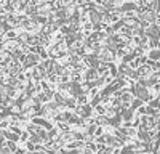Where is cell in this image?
Segmentation results:
<instances>
[{
    "label": "cell",
    "instance_id": "6da1fadb",
    "mask_svg": "<svg viewBox=\"0 0 160 154\" xmlns=\"http://www.w3.org/2000/svg\"><path fill=\"white\" fill-rule=\"evenodd\" d=\"M98 77H99V74H98V69L96 68H88L83 72V80H88V82H95Z\"/></svg>",
    "mask_w": 160,
    "mask_h": 154
},
{
    "label": "cell",
    "instance_id": "7a4b0ae2",
    "mask_svg": "<svg viewBox=\"0 0 160 154\" xmlns=\"http://www.w3.org/2000/svg\"><path fill=\"white\" fill-rule=\"evenodd\" d=\"M138 71V74H139V77H149L154 71H152V68L149 66L148 63H144V64H139V68L136 69Z\"/></svg>",
    "mask_w": 160,
    "mask_h": 154
},
{
    "label": "cell",
    "instance_id": "3957f363",
    "mask_svg": "<svg viewBox=\"0 0 160 154\" xmlns=\"http://www.w3.org/2000/svg\"><path fill=\"white\" fill-rule=\"evenodd\" d=\"M120 116H122L123 121H133V117H135V111H133L131 108H122Z\"/></svg>",
    "mask_w": 160,
    "mask_h": 154
},
{
    "label": "cell",
    "instance_id": "277c9868",
    "mask_svg": "<svg viewBox=\"0 0 160 154\" xmlns=\"http://www.w3.org/2000/svg\"><path fill=\"white\" fill-rule=\"evenodd\" d=\"M146 55H148V59L158 61V59H160V48H158V47H154V48H151Z\"/></svg>",
    "mask_w": 160,
    "mask_h": 154
},
{
    "label": "cell",
    "instance_id": "5b68a950",
    "mask_svg": "<svg viewBox=\"0 0 160 154\" xmlns=\"http://www.w3.org/2000/svg\"><path fill=\"white\" fill-rule=\"evenodd\" d=\"M64 105L68 106V109H72V111H74L78 103H77V98H75V96L69 95V96H66V98H64Z\"/></svg>",
    "mask_w": 160,
    "mask_h": 154
},
{
    "label": "cell",
    "instance_id": "8992f818",
    "mask_svg": "<svg viewBox=\"0 0 160 154\" xmlns=\"http://www.w3.org/2000/svg\"><path fill=\"white\" fill-rule=\"evenodd\" d=\"M95 124L96 125H108L109 124V117L106 114H96V117H95Z\"/></svg>",
    "mask_w": 160,
    "mask_h": 154
},
{
    "label": "cell",
    "instance_id": "52a82bcc",
    "mask_svg": "<svg viewBox=\"0 0 160 154\" xmlns=\"http://www.w3.org/2000/svg\"><path fill=\"white\" fill-rule=\"evenodd\" d=\"M93 31H95V24H93L91 21H87V23H83V24H82V32H83L87 37H88Z\"/></svg>",
    "mask_w": 160,
    "mask_h": 154
},
{
    "label": "cell",
    "instance_id": "ba28073f",
    "mask_svg": "<svg viewBox=\"0 0 160 154\" xmlns=\"http://www.w3.org/2000/svg\"><path fill=\"white\" fill-rule=\"evenodd\" d=\"M5 146L11 151V152H16L19 149V141H13V140H7L5 141Z\"/></svg>",
    "mask_w": 160,
    "mask_h": 154
},
{
    "label": "cell",
    "instance_id": "9c48e42d",
    "mask_svg": "<svg viewBox=\"0 0 160 154\" xmlns=\"http://www.w3.org/2000/svg\"><path fill=\"white\" fill-rule=\"evenodd\" d=\"M59 135H61V132L58 130V127H56V125H55V127H51L50 130H48V140H58Z\"/></svg>",
    "mask_w": 160,
    "mask_h": 154
},
{
    "label": "cell",
    "instance_id": "30bf717a",
    "mask_svg": "<svg viewBox=\"0 0 160 154\" xmlns=\"http://www.w3.org/2000/svg\"><path fill=\"white\" fill-rule=\"evenodd\" d=\"M142 105H144V101H142L141 98H138V96H135V100H133V101H131V105H130V108H131L133 111H136V109H138L139 106H142Z\"/></svg>",
    "mask_w": 160,
    "mask_h": 154
},
{
    "label": "cell",
    "instance_id": "8fae6325",
    "mask_svg": "<svg viewBox=\"0 0 160 154\" xmlns=\"http://www.w3.org/2000/svg\"><path fill=\"white\" fill-rule=\"evenodd\" d=\"M77 103H78V105H88V103H90L88 95H87V93H80V95L77 96Z\"/></svg>",
    "mask_w": 160,
    "mask_h": 154
},
{
    "label": "cell",
    "instance_id": "7c38bea8",
    "mask_svg": "<svg viewBox=\"0 0 160 154\" xmlns=\"http://www.w3.org/2000/svg\"><path fill=\"white\" fill-rule=\"evenodd\" d=\"M53 101H56L58 105H64V96H62V93L55 92V93H53Z\"/></svg>",
    "mask_w": 160,
    "mask_h": 154
},
{
    "label": "cell",
    "instance_id": "4fadbf2b",
    "mask_svg": "<svg viewBox=\"0 0 160 154\" xmlns=\"http://www.w3.org/2000/svg\"><path fill=\"white\" fill-rule=\"evenodd\" d=\"M95 111H96V114H106V111H108V106L102 105V103H98V105L95 106Z\"/></svg>",
    "mask_w": 160,
    "mask_h": 154
},
{
    "label": "cell",
    "instance_id": "5bb4252c",
    "mask_svg": "<svg viewBox=\"0 0 160 154\" xmlns=\"http://www.w3.org/2000/svg\"><path fill=\"white\" fill-rule=\"evenodd\" d=\"M10 121L8 117H3V119H0V130H7V128H10Z\"/></svg>",
    "mask_w": 160,
    "mask_h": 154
},
{
    "label": "cell",
    "instance_id": "9a60e30c",
    "mask_svg": "<svg viewBox=\"0 0 160 154\" xmlns=\"http://www.w3.org/2000/svg\"><path fill=\"white\" fill-rule=\"evenodd\" d=\"M31 138V132H28V130H24L21 135H19V143H26Z\"/></svg>",
    "mask_w": 160,
    "mask_h": 154
},
{
    "label": "cell",
    "instance_id": "2e32d148",
    "mask_svg": "<svg viewBox=\"0 0 160 154\" xmlns=\"http://www.w3.org/2000/svg\"><path fill=\"white\" fill-rule=\"evenodd\" d=\"M127 135L131 136V138H135L138 135V128L136 127H127Z\"/></svg>",
    "mask_w": 160,
    "mask_h": 154
},
{
    "label": "cell",
    "instance_id": "e0dca14e",
    "mask_svg": "<svg viewBox=\"0 0 160 154\" xmlns=\"http://www.w3.org/2000/svg\"><path fill=\"white\" fill-rule=\"evenodd\" d=\"M8 108L7 106H2L0 105V119H3V117H8Z\"/></svg>",
    "mask_w": 160,
    "mask_h": 154
},
{
    "label": "cell",
    "instance_id": "ac0fdd59",
    "mask_svg": "<svg viewBox=\"0 0 160 154\" xmlns=\"http://www.w3.org/2000/svg\"><path fill=\"white\" fill-rule=\"evenodd\" d=\"M80 154H95V152H93V151H91L88 146H85L83 149H80Z\"/></svg>",
    "mask_w": 160,
    "mask_h": 154
},
{
    "label": "cell",
    "instance_id": "d6986e66",
    "mask_svg": "<svg viewBox=\"0 0 160 154\" xmlns=\"http://www.w3.org/2000/svg\"><path fill=\"white\" fill-rule=\"evenodd\" d=\"M31 154H48V152H47L43 148H40V149H35V151H34V152H31Z\"/></svg>",
    "mask_w": 160,
    "mask_h": 154
},
{
    "label": "cell",
    "instance_id": "ffe728a7",
    "mask_svg": "<svg viewBox=\"0 0 160 154\" xmlns=\"http://www.w3.org/2000/svg\"><path fill=\"white\" fill-rule=\"evenodd\" d=\"M68 154H80V149H68Z\"/></svg>",
    "mask_w": 160,
    "mask_h": 154
}]
</instances>
